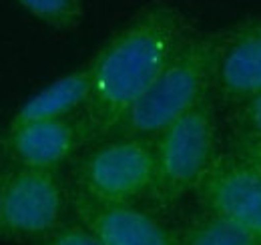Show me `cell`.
<instances>
[{"label": "cell", "instance_id": "obj_1", "mask_svg": "<svg viewBox=\"0 0 261 245\" xmlns=\"http://www.w3.org/2000/svg\"><path fill=\"white\" fill-rule=\"evenodd\" d=\"M193 34L189 18L167 0L143 6L93 59V89L79 119L85 141L107 139Z\"/></svg>", "mask_w": 261, "mask_h": 245}, {"label": "cell", "instance_id": "obj_2", "mask_svg": "<svg viewBox=\"0 0 261 245\" xmlns=\"http://www.w3.org/2000/svg\"><path fill=\"white\" fill-rule=\"evenodd\" d=\"M217 42L219 32H193L107 139L143 137L155 141L169 125L203 103L213 87Z\"/></svg>", "mask_w": 261, "mask_h": 245}, {"label": "cell", "instance_id": "obj_3", "mask_svg": "<svg viewBox=\"0 0 261 245\" xmlns=\"http://www.w3.org/2000/svg\"><path fill=\"white\" fill-rule=\"evenodd\" d=\"M217 119L207 96L155 139L157 179L153 197L173 205L197 191L217 159Z\"/></svg>", "mask_w": 261, "mask_h": 245}, {"label": "cell", "instance_id": "obj_4", "mask_svg": "<svg viewBox=\"0 0 261 245\" xmlns=\"http://www.w3.org/2000/svg\"><path fill=\"white\" fill-rule=\"evenodd\" d=\"M157 179L155 141L107 139L81 163L79 191L98 203H137L153 195Z\"/></svg>", "mask_w": 261, "mask_h": 245}, {"label": "cell", "instance_id": "obj_5", "mask_svg": "<svg viewBox=\"0 0 261 245\" xmlns=\"http://www.w3.org/2000/svg\"><path fill=\"white\" fill-rule=\"evenodd\" d=\"M65 191L50 169L18 167L2 183V235L20 241H38L61 225Z\"/></svg>", "mask_w": 261, "mask_h": 245}, {"label": "cell", "instance_id": "obj_6", "mask_svg": "<svg viewBox=\"0 0 261 245\" xmlns=\"http://www.w3.org/2000/svg\"><path fill=\"white\" fill-rule=\"evenodd\" d=\"M197 193L205 211L229 219L261 243V177L245 159L219 155Z\"/></svg>", "mask_w": 261, "mask_h": 245}, {"label": "cell", "instance_id": "obj_7", "mask_svg": "<svg viewBox=\"0 0 261 245\" xmlns=\"http://www.w3.org/2000/svg\"><path fill=\"white\" fill-rule=\"evenodd\" d=\"M211 91L233 107L261 91V18L219 32Z\"/></svg>", "mask_w": 261, "mask_h": 245}, {"label": "cell", "instance_id": "obj_8", "mask_svg": "<svg viewBox=\"0 0 261 245\" xmlns=\"http://www.w3.org/2000/svg\"><path fill=\"white\" fill-rule=\"evenodd\" d=\"M72 207L105 245H179L155 215L133 203H98L76 191Z\"/></svg>", "mask_w": 261, "mask_h": 245}, {"label": "cell", "instance_id": "obj_9", "mask_svg": "<svg viewBox=\"0 0 261 245\" xmlns=\"http://www.w3.org/2000/svg\"><path fill=\"white\" fill-rule=\"evenodd\" d=\"M81 143H85L81 122L68 117L27 122L8 131V149L20 167L55 171Z\"/></svg>", "mask_w": 261, "mask_h": 245}, {"label": "cell", "instance_id": "obj_10", "mask_svg": "<svg viewBox=\"0 0 261 245\" xmlns=\"http://www.w3.org/2000/svg\"><path fill=\"white\" fill-rule=\"evenodd\" d=\"M93 89V59L85 66L57 79L42 91L31 96L12 117L10 129L34 121L66 119L76 109H83Z\"/></svg>", "mask_w": 261, "mask_h": 245}, {"label": "cell", "instance_id": "obj_11", "mask_svg": "<svg viewBox=\"0 0 261 245\" xmlns=\"http://www.w3.org/2000/svg\"><path fill=\"white\" fill-rule=\"evenodd\" d=\"M177 241L179 245H261L229 219L209 211L193 219Z\"/></svg>", "mask_w": 261, "mask_h": 245}, {"label": "cell", "instance_id": "obj_12", "mask_svg": "<svg viewBox=\"0 0 261 245\" xmlns=\"http://www.w3.org/2000/svg\"><path fill=\"white\" fill-rule=\"evenodd\" d=\"M31 16L61 32L74 31L83 22L81 0H16Z\"/></svg>", "mask_w": 261, "mask_h": 245}, {"label": "cell", "instance_id": "obj_13", "mask_svg": "<svg viewBox=\"0 0 261 245\" xmlns=\"http://www.w3.org/2000/svg\"><path fill=\"white\" fill-rule=\"evenodd\" d=\"M33 245H105L98 235L87 227L83 221H74V223H61L57 229H53L50 233H46L44 237H40Z\"/></svg>", "mask_w": 261, "mask_h": 245}, {"label": "cell", "instance_id": "obj_14", "mask_svg": "<svg viewBox=\"0 0 261 245\" xmlns=\"http://www.w3.org/2000/svg\"><path fill=\"white\" fill-rule=\"evenodd\" d=\"M235 122L239 137L247 139H261V91L251 99L237 105Z\"/></svg>", "mask_w": 261, "mask_h": 245}, {"label": "cell", "instance_id": "obj_15", "mask_svg": "<svg viewBox=\"0 0 261 245\" xmlns=\"http://www.w3.org/2000/svg\"><path fill=\"white\" fill-rule=\"evenodd\" d=\"M241 159H245L261 177V139H247V137H237L235 151Z\"/></svg>", "mask_w": 261, "mask_h": 245}, {"label": "cell", "instance_id": "obj_16", "mask_svg": "<svg viewBox=\"0 0 261 245\" xmlns=\"http://www.w3.org/2000/svg\"><path fill=\"white\" fill-rule=\"evenodd\" d=\"M2 183H4V175H0V205H2ZM0 235H2V219H0Z\"/></svg>", "mask_w": 261, "mask_h": 245}]
</instances>
